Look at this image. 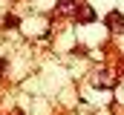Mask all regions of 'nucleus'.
<instances>
[{"label":"nucleus","instance_id":"obj_1","mask_svg":"<svg viewBox=\"0 0 124 115\" xmlns=\"http://www.w3.org/2000/svg\"><path fill=\"white\" fill-rule=\"evenodd\" d=\"M107 23H113V26L124 29V17H121V14H110V17H107Z\"/></svg>","mask_w":124,"mask_h":115}]
</instances>
